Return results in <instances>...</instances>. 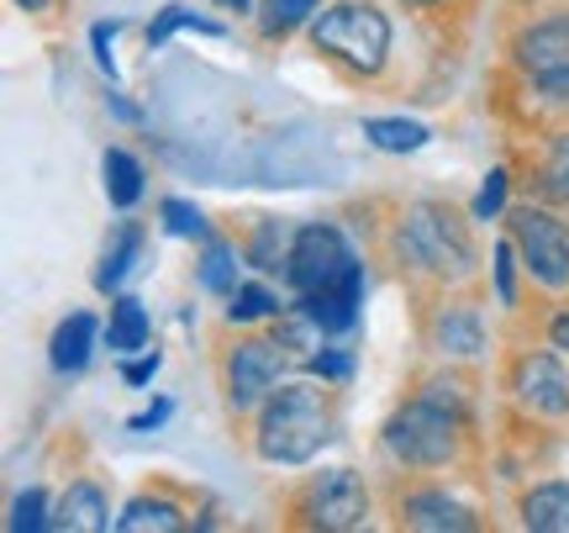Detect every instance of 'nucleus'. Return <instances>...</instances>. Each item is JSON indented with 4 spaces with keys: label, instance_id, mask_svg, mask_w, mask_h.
I'll return each instance as SVG.
<instances>
[{
    "label": "nucleus",
    "instance_id": "obj_1",
    "mask_svg": "<svg viewBox=\"0 0 569 533\" xmlns=\"http://www.w3.org/2000/svg\"><path fill=\"white\" fill-rule=\"evenodd\" d=\"M332 381L322 386H274L269 402L259 407V433H253V450L264 454L269 465H306L332 444L338 433V396Z\"/></svg>",
    "mask_w": 569,
    "mask_h": 533
},
{
    "label": "nucleus",
    "instance_id": "obj_2",
    "mask_svg": "<svg viewBox=\"0 0 569 533\" xmlns=\"http://www.w3.org/2000/svg\"><path fill=\"white\" fill-rule=\"evenodd\" d=\"M396 254L401 265L422 269L432 280H469L475 275V238H469V223L443 201H411L407 217H401V233H396Z\"/></svg>",
    "mask_w": 569,
    "mask_h": 533
},
{
    "label": "nucleus",
    "instance_id": "obj_3",
    "mask_svg": "<svg viewBox=\"0 0 569 533\" xmlns=\"http://www.w3.org/2000/svg\"><path fill=\"white\" fill-rule=\"evenodd\" d=\"M311 48L348 75H380L390 59V17L369 0H332L311 17Z\"/></svg>",
    "mask_w": 569,
    "mask_h": 533
},
{
    "label": "nucleus",
    "instance_id": "obj_4",
    "mask_svg": "<svg viewBox=\"0 0 569 533\" xmlns=\"http://www.w3.org/2000/svg\"><path fill=\"white\" fill-rule=\"evenodd\" d=\"M459 428H465L459 412L417 396V402H407V407H396L386 417L380 444H386V454L401 471H443V465L459 460V438H465Z\"/></svg>",
    "mask_w": 569,
    "mask_h": 533
},
{
    "label": "nucleus",
    "instance_id": "obj_5",
    "mask_svg": "<svg viewBox=\"0 0 569 533\" xmlns=\"http://www.w3.org/2000/svg\"><path fill=\"white\" fill-rule=\"evenodd\" d=\"M507 233H511V244H517V254H522V269H528L538 286H549V290L569 286V223H559L543 206H511Z\"/></svg>",
    "mask_w": 569,
    "mask_h": 533
},
{
    "label": "nucleus",
    "instance_id": "obj_6",
    "mask_svg": "<svg viewBox=\"0 0 569 533\" xmlns=\"http://www.w3.org/2000/svg\"><path fill=\"white\" fill-rule=\"evenodd\" d=\"M353 269H359V254H353V244H348V238L332 223H306V227H296V244H290L284 280L301 290V296H311V290H327V286H343Z\"/></svg>",
    "mask_w": 569,
    "mask_h": 533
},
{
    "label": "nucleus",
    "instance_id": "obj_7",
    "mask_svg": "<svg viewBox=\"0 0 569 533\" xmlns=\"http://www.w3.org/2000/svg\"><path fill=\"white\" fill-rule=\"evenodd\" d=\"M511 59L549 101L565 106L569 101V11L528 21L517 32V42H511Z\"/></svg>",
    "mask_w": 569,
    "mask_h": 533
},
{
    "label": "nucleus",
    "instance_id": "obj_8",
    "mask_svg": "<svg viewBox=\"0 0 569 533\" xmlns=\"http://www.w3.org/2000/svg\"><path fill=\"white\" fill-rule=\"evenodd\" d=\"M284 344L280 338H238L222 359V386H227V407L232 412H253L269 402V391L284 381Z\"/></svg>",
    "mask_w": 569,
    "mask_h": 533
},
{
    "label": "nucleus",
    "instance_id": "obj_9",
    "mask_svg": "<svg viewBox=\"0 0 569 533\" xmlns=\"http://www.w3.org/2000/svg\"><path fill=\"white\" fill-rule=\"evenodd\" d=\"M365 517H369V486L353 471L311 475L306 492L296 496V523H306V529L343 533V529H365Z\"/></svg>",
    "mask_w": 569,
    "mask_h": 533
},
{
    "label": "nucleus",
    "instance_id": "obj_10",
    "mask_svg": "<svg viewBox=\"0 0 569 533\" xmlns=\"http://www.w3.org/2000/svg\"><path fill=\"white\" fill-rule=\"evenodd\" d=\"M507 391L511 402L528 412V417H569V369L559 354H517L511 359V375H507Z\"/></svg>",
    "mask_w": 569,
    "mask_h": 533
},
{
    "label": "nucleus",
    "instance_id": "obj_11",
    "mask_svg": "<svg viewBox=\"0 0 569 533\" xmlns=\"http://www.w3.org/2000/svg\"><path fill=\"white\" fill-rule=\"evenodd\" d=\"M396 523L401 529H427V533H469L480 529L475 507H465L459 496H448L443 486H417L396 502Z\"/></svg>",
    "mask_w": 569,
    "mask_h": 533
},
{
    "label": "nucleus",
    "instance_id": "obj_12",
    "mask_svg": "<svg viewBox=\"0 0 569 533\" xmlns=\"http://www.w3.org/2000/svg\"><path fill=\"white\" fill-rule=\"evenodd\" d=\"M296 307L317 323V328L332 338V333H348L359 328V307H365V265L348 275L343 286H327V290H311V296H301Z\"/></svg>",
    "mask_w": 569,
    "mask_h": 533
},
{
    "label": "nucleus",
    "instance_id": "obj_13",
    "mask_svg": "<svg viewBox=\"0 0 569 533\" xmlns=\"http://www.w3.org/2000/svg\"><path fill=\"white\" fill-rule=\"evenodd\" d=\"M427 338L448 359H475V354H486V317L475 307H438Z\"/></svg>",
    "mask_w": 569,
    "mask_h": 533
},
{
    "label": "nucleus",
    "instance_id": "obj_14",
    "mask_svg": "<svg viewBox=\"0 0 569 533\" xmlns=\"http://www.w3.org/2000/svg\"><path fill=\"white\" fill-rule=\"evenodd\" d=\"M96 338H101V323L90 317V312H74V317H63L59 333H53V344H48V359L59 375H80L90 365V354H96Z\"/></svg>",
    "mask_w": 569,
    "mask_h": 533
},
{
    "label": "nucleus",
    "instance_id": "obj_15",
    "mask_svg": "<svg viewBox=\"0 0 569 533\" xmlns=\"http://www.w3.org/2000/svg\"><path fill=\"white\" fill-rule=\"evenodd\" d=\"M517 513L532 533H569V481H538L532 492H522Z\"/></svg>",
    "mask_w": 569,
    "mask_h": 533
},
{
    "label": "nucleus",
    "instance_id": "obj_16",
    "mask_svg": "<svg viewBox=\"0 0 569 533\" xmlns=\"http://www.w3.org/2000/svg\"><path fill=\"white\" fill-rule=\"evenodd\" d=\"M53 529H74V533L111 529V507H106V492L96 486V481H74V486H69V492L59 496Z\"/></svg>",
    "mask_w": 569,
    "mask_h": 533
},
{
    "label": "nucleus",
    "instance_id": "obj_17",
    "mask_svg": "<svg viewBox=\"0 0 569 533\" xmlns=\"http://www.w3.org/2000/svg\"><path fill=\"white\" fill-rule=\"evenodd\" d=\"M101 175H106V201L117 206V211H132V206L142 201V190H148V185H142L148 175H142V165L127 148H106Z\"/></svg>",
    "mask_w": 569,
    "mask_h": 533
},
{
    "label": "nucleus",
    "instance_id": "obj_18",
    "mask_svg": "<svg viewBox=\"0 0 569 533\" xmlns=\"http://www.w3.org/2000/svg\"><path fill=\"white\" fill-rule=\"evenodd\" d=\"M148 307H142L138 296H117L111 302V323H106V344L111 354H138L148 349Z\"/></svg>",
    "mask_w": 569,
    "mask_h": 533
},
{
    "label": "nucleus",
    "instance_id": "obj_19",
    "mask_svg": "<svg viewBox=\"0 0 569 533\" xmlns=\"http://www.w3.org/2000/svg\"><path fill=\"white\" fill-rule=\"evenodd\" d=\"M138 254H142V223H122V227H117V238H111V244H106V254H101L96 286H101V290H117L127 275H132Z\"/></svg>",
    "mask_w": 569,
    "mask_h": 533
},
{
    "label": "nucleus",
    "instance_id": "obj_20",
    "mask_svg": "<svg viewBox=\"0 0 569 533\" xmlns=\"http://www.w3.org/2000/svg\"><path fill=\"white\" fill-rule=\"evenodd\" d=\"M117 529L122 533H148V529L174 533V529H184V507H174L169 496H132L122 507V517H117Z\"/></svg>",
    "mask_w": 569,
    "mask_h": 533
},
{
    "label": "nucleus",
    "instance_id": "obj_21",
    "mask_svg": "<svg viewBox=\"0 0 569 533\" xmlns=\"http://www.w3.org/2000/svg\"><path fill=\"white\" fill-rule=\"evenodd\" d=\"M290 244H296V233H290V227H280L274 217H264V223L253 227V238L243 244V259H248L253 269L274 275V269L290 265Z\"/></svg>",
    "mask_w": 569,
    "mask_h": 533
},
{
    "label": "nucleus",
    "instance_id": "obj_22",
    "mask_svg": "<svg viewBox=\"0 0 569 533\" xmlns=\"http://www.w3.org/2000/svg\"><path fill=\"white\" fill-rule=\"evenodd\" d=\"M365 138L380 154H417V148H427V132L422 122H407V117H365Z\"/></svg>",
    "mask_w": 569,
    "mask_h": 533
},
{
    "label": "nucleus",
    "instance_id": "obj_23",
    "mask_svg": "<svg viewBox=\"0 0 569 533\" xmlns=\"http://www.w3.org/2000/svg\"><path fill=\"white\" fill-rule=\"evenodd\" d=\"M322 0H259V32L264 38H290L296 27H311Z\"/></svg>",
    "mask_w": 569,
    "mask_h": 533
},
{
    "label": "nucleus",
    "instance_id": "obj_24",
    "mask_svg": "<svg viewBox=\"0 0 569 533\" xmlns=\"http://www.w3.org/2000/svg\"><path fill=\"white\" fill-rule=\"evenodd\" d=\"M538 196L569 206V132L549 138V148L538 154Z\"/></svg>",
    "mask_w": 569,
    "mask_h": 533
},
{
    "label": "nucleus",
    "instance_id": "obj_25",
    "mask_svg": "<svg viewBox=\"0 0 569 533\" xmlns=\"http://www.w3.org/2000/svg\"><path fill=\"white\" fill-rule=\"evenodd\" d=\"M201 286L211 296H232L238 290V248L222 244V238H211L201 254Z\"/></svg>",
    "mask_w": 569,
    "mask_h": 533
},
{
    "label": "nucleus",
    "instance_id": "obj_26",
    "mask_svg": "<svg viewBox=\"0 0 569 533\" xmlns=\"http://www.w3.org/2000/svg\"><path fill=\"white\" fill-rule=\"evenodd\" d=\"M232 307H227V323H269V317H280V296L269 286H238L227 296Z\"/></svg>",
    "mask_w": 569,
    "mask_h": 533
},
{
    "label": "nucleus",
    "instance_id": "obj_27",
    "mask_svg": "<svg viewBox=\"0 0 569 533\" xmlns=\"http://www.w3.org/2000/svg\"><path fill=\"white\" fill-rule=\"evenodd\" d=\"M180 27H190V32H206V38H222V27L217 21H206V17H196V11H184V6H163L159 17H153V27H148V42L159 48L169 32H180Z\"/></svg>",
    "mask_w": 569,
    "mask_h": 533
},
{
    "label": "nucleus",
    "instance_id": "obj_28",
    "mask_svg": "<svg viewBox=\"0 0 569 533\" xmlns=\"http://www.w3.org/2000/svg\"><path fill=\"white\" fill-rule=\"evenodd\" d=\"M6 529L11 533H38V529H53V517H48V492L32 486V492H21L11 502V517H6Z\"/></svg>",
    "mask_w": 569,
    "mask_h": 533
},
{
    "label": "nucleus",
    "instance_id": "obj_29",
    "mask_svg": "<svg viewBox=\"0 0 569 533\" xmlns=\"http://www.w3.org/2000/svg\"><path fill=\"white\" fill-rule=\"evenodd\" d=\"M159 217H163V227H169L174 238H206V217H201V206L180 201V196H169V201L159 206Z\"/></svg>",
    "mask_w": 569,
    "mask_h": 533
},
{
    "label": "nucleus",
    "instance_id": "obj_30",
    "mask_svg": "<svg viewBox=\"0 0 569 533\" xmlns=\"http://www.w3.org/2000/svg\"><path fill=\"white\" fill-rule=\"evenodd\" d=\"M507 185H511L507 169H490L486 185H480V196H475V206H469V217H475V223H490V217H501V211H507Z\"/></svg>",
    "mask_w": 569,
    "mask_h": 533
},
{
    "label": "nucleus",
    "instance_id": "obj_31",
    "mask_svg": "<svg viewBox=\"0 0 569 533\" xmlns=\"http://www.w3.org/2000/svg\"><path fill=\"white\" fill-rule=\"evenodd\" d=\"M490 259H496L490 269H496V296H501V307H517V275H511V269H517V259H522V254H517V244H511V233L496 244V254H490Z\"/></svg>",
    "mask_w": 569,
    "mask_h": 533
},
{
    "label": "nucleus",
    "instance_id": "obj_32",
    "mask_svg": "<svg viewBox=\"0 0 569 533\" xmlns=\"http://www.w3.org/2000/svg\"><path fill=\"white\" fill-rule=\"evenodd\" d=\"M417 396H427V402H438V407H448V412H459V417H465V407H469V386L459 375H432V381H422Z\"/></svg>",
    "mask_w": 569,
    "mask_h": 533
},
{
    "label": "nucleus",
    "instance_id": "obj_33",
    "mask_svg": "<svg viewBox=\"0 0 569 533\" xmlns=\"http://www.w3.org/2000/svg\"><path fill=\"white\" fill-rule=\"evenodd\" d=\"M306 369H311L317 381H332V386H343L348 375H353V354H348V349H322V354H306Z\"/></svg>",
    "mask_w": 569,
    "mask_h": 533
},
{
    "label": "nucleus",
    "instance_id": "obj_34",
    "mask_svg": "<svg viewBox=\"0 0 569 533\" xmlns=\"http://www.w3.org/2000/svg\"><path fill=\"white\" fill-rule=\"evenodd\" d=\"M159 365H163V354L148 349V354H138V359H127V365H122V381H127V386H148V381L159 375Z\"/></svg>",
    "mask_w": 569,
    "mask_h": 533
},
{
    "label": "nucleus",
    "instance_id": "obj_35",
    "mask_svg": "<svg viewBox=\"0 0 569 533\" xmlns=\"http://www.w3.org/2000/svg\"><path fill=\"white\" fill-rule=\"evenodd\" d=\"M96 59H101V69L106 75H117V63H111V38H117V21H96Z\"/></svg>",
    "mask_w": 569,
    "mask_h": 533
},
{
    "label": "nucleus",
    "instance_id": "obj_36",
    "mask_svg": "<svg viewBox=\"0 0 569 533\" xmlns=\"http://www.w3.org/2000/svg\"><path fill=\"white\" fill-rule=\"evenodd\" d=\"M169 412H174V407H169V402H153V407H148V412H138V417H132L127 428H132V433H148V428H159V423H163V417H169Z\"/></svg>",
    "mask_w": 569,
    "mask_h": 533
},
{
    "label": "nucleus",
    "instance_id": "obj_37",
    "mask_svg": "<svg viewBox=\"0 0 569 533\" xmlns=\"http://www.w3.org/2000/svg\"><path fill=\"white\" fill-rule=\"evenodd\" d=\"M549 344H553L559 354H569V312H559V317L549 323Z\"/></svg>",
    "mask_w": 569,
    "mask_h": 533
},
{
    "label": "nucleus",
    "instance_id": "obj_38",
    "mask_svg": "<svg viewBox=\"0 0 569 533\" xmlns=\"http://www.w3.org/2000/svg\"><path fill=\"white\" fill-rule=\"evenodd\" d=\"M217 6H227V11H253V0H217Z\"/></svg>",
    "mask_w": 569,
    "mask_h": 533
},
{
    "label": "nucleus",
    "instance_id": "obj_39",
    "mask_svg": "<svg viewBox=\"0 0 569 533\" xmlns=\"http://www.w3.org/2000/svg\"><path fill=\"white\" fill-rule=\"evenodd\" d=\"M21 11H48V6H53V0H17Z\"/></svg>",
    "mask_w": 569,
    "mask_h": 533
},
{
    "label": "nucleus",
    "instance_id": "obj_40",
    "mask_svg": "<svg viewBox=\"0 0 569 533\" xmlns=\"http://www.w3.org/2000/svg\"><path fill=\"white\" fill-rule=\"evenodd\" d=\"M407 6H438V0H407Z\"/></svg>",
    "mask_w": 569,
    "mask_h": 533
}]
</instances>
